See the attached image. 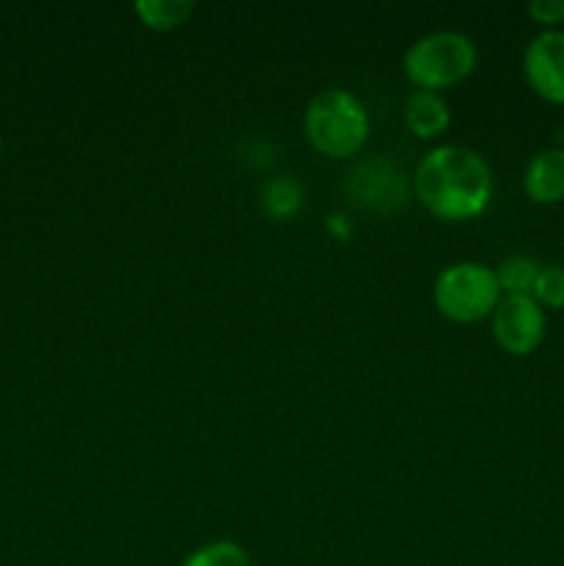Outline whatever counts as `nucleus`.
Returning a JSON list of instances; mask_svg holds the SVG:
<instances>
[{
    "instance_id": "nucleus-1",
    "label": "nucleus",
    "mask_w": 564,
    "mask_h": 566,
    "mask_svg": "<svg viewBox=\"0 0 564 566\" xmlns=\"http://www.w3.org/2000/svg\"><path fill=\"white\" fill-rule=\"evenodd\" d=\"M415 199L440 221L479 219L492 202L495 177L476 149L440 144L420 158L412 177Z\"/></svg>"
},
{
    "instance_id": "nucleus-2",
    "label": "nucleus",
    "mask_w": 564,
    "mask_h": 566,
    "mask_svg": "<svg viewBox=\"0 0 564 566\" xmlns=\"http://www.w3.org/2000/svg\"><path fill=\"white\" fill-rule=\"evenodd\" d=\"M304 138L318 155L348 160L365 149L370 138V116L357 94L348 88H321L304 108Z\"/></svg>"
},
{
    "instance_id": "nucleus-3",
    "label": "nucleus",
    "mask_w": 564,
    "mask_h": 566,
    "mask_svg": "<svg viewBox=\"0 0 564 566\" xmlns=\"http://www.w3.org/2000/svg\"><path fill=\"white\" fill-rule=\"evenodd\" d=\"M479 64V50L459 31H431L415 39L404 53V75L418 92H437L468 81Z\"/></svg>"
},
{
    "instance_id": "nucleus-4",
    "label": "nucleus",
    "mask_w": 564,
    "mask_h": 566,
    "mask_svg": "<svg viewBox=\"0 0 564 566\" xmlns=\"http://www.w3.org/2000/svg\"><path fill=\"white\" fill-rule=\"evenodd\" d=\"M431 298L442 318L451 324H479V321L492 318L498 302H501V287H498L495 271L487 265L462 260L437 274Z\"/></svg>"
},
{
    "instance_id": "nucleus-5",
    "label": "nucleus",
    "mask_w": 564,
    "mask_h": 566,
    "mask_svg": "<svg viewBox=\"0 0 564 566\" xmlns=\"http://www.w3.org/2000/svg\"><path fill=\"white\" fill-rule=\"evenodd\" d=\"M346 197L363 213H396L407 202V175L396 160L376 155L354 166L346 177Z\"/></svg>"
},
{
    "instance_id": "nucleus-6",
    "label": "nucleus",
    "mask_w": 564,
    "mask_h": 566,
    "mask_svg": "<svg viewBox=\"0 0 564 566\" xmlns=\"http://www.w3.org/2000/svg\"><path fill=\"white\" fill-rule=\"evenodd\" d=\"M490 321L498 348L509 357H529L545 340V310L531 296H503Z\"/></svg>"
},
{
    "instance_id": "nucleus-7",
    "label": "nucleus",
    "mask_w": 564,
    "mask_h": 566,
    "mask_svg": "<svg viewBox=\"0 0 564 566\" xmlns=\"http://www.w3.org/2000/svg\"><path fill=\"white\" fill-rule=\"evenodd\" d=\"M523 77L531 92L551 105H564V31H542L525 44Z\"/></svg>"
},
{
    "instance_id": "nucleus-8",
    "label": "nucleus",
    "mask_w": 564,
    "mask_h": 566,
    "mask_svg": "<svg viewBox=\"0 0 564 566\" xmlns=\"http://www.w3.org/2000/svg\"><path fill=\"white\" fill-rule=\"evenodd\" d=\"M523 191L534 205L564 202V147L540 149L523 171Z\"/></svg>"
},
{
    "instance_id": "nucleus-9",
    "label": "nucleus",
    "mask_w": 564,
    "mask_h": 566,
    "mask_svg": "<svg viewBox=\"0 0 564 566\" xmlns=\"http://www.w3.org/2000/svg\"><path fill=\"white\" fill-rule=\"evenodd\" d=\"M404 125L415 138L435 142V138L446 136L448 127H451V108H448L442 94L415 88L404 103Z\"/></svg>"
},
{
    "instance_id": "nucleus-10",
    "label": "nucleus",
    "mask_w": 564,
    "mask_h": 566,
    "mask_svg": "<svg viewBox=\"0 0 564 566\" xmlns=\"http://www.w3.org/2000/svg\"><path fill=\"white\" fill-rule=\"evenodd\" d=\"M136 11L138 22L149 31H158V33H169L177 31L188 22V17L197 11V6L191 0H138L133 6Z\"/></svg>"
},
{
    "instance_id": "nucleus-11",
    "label": "nucleus",
    "mask_w": 564,
    "mask_h": 566,
    "mask_svg": "<svg viewBox=\"0 0 564 566\" xmlns=\"http://www.w3.org/2000/svg\"><path fill=\"white\" fill-rule=\"evenodd\" d=\"M542 265L534 258H525V254H512V258L501 260L495 271L498 287H501V296H531L534 293V282L540 276Z\"/></svg>"
},
{
    "instance_id": "nucleus-12",
    "label": "nucleus",
    "mask_w": 564,
    "mask_h": 566,
    "mask_svg": "<svg viewBox=\"0 0 564 566\" xmlns=\"http://www.w3.org/2000/svg\"><path fill=\"white\" fill-rule=\"evenodd\" d=\"M260 202H263V210L271 219H293L304 205L302 186L291 177H274L260 191Z\"/></svg>"
},
{
    "instance_id": "nucleus-13",
    "label": "nucleus",
    "mask_w": 564,
    "mask_h": 566,
    "mask_svg": "<svg viewBox=\"0 0 564 566\" xmlns=\"http://www.w3.org/2000/svg\"><path fill=\"white\" fill-rule=\"evenodd\" d=\"M180 566H252V558L238 542L219 539L188 553Z\"/></svg>"
},
{
    "instance_id": "nucleus-14",
    "label": "nucleus",
    "mask_w": 564,
    "mask_h": 566,
    "mask_svg": "<svg viewBox=\"0 0 564 566\" xmlns=\"http://www.w3.org/2000/svg\"><path fill=\"white\" fill-rule=\"evenodd\" d=\"M531 298L542 310H564V265H542Z\"/></svg>"
},
{
    "instance_id": "nucleus-15",
    "label": "nucleus",
    "mask_w": 564,
    "mask_h": 566,
    "mask_svg": "<svg viewBox=\"0 0 564 566\" xmlns=\"http://www.w3.org/2000/svg\"><path fill=\"white\" fill-rule=\"evenodd\" d=\"M525 11L545 31H558L564 25V0H531Z\"/></svg>"
},
{
    "instance_id": "nucleus-16",
    "label": "nucleus",
    "mask_w": 564,
    "mask_h": 566,
    "mask_svg": "<svg viewBox=\"0 0 564 566\" xmlns=\"http://www.w3.org/2000/svg\"><path fill=\"white\" fill-rule=\"evenodd\" d=\"M0 155H3V138H0Z\"/></svg>"
}]
</instances>
